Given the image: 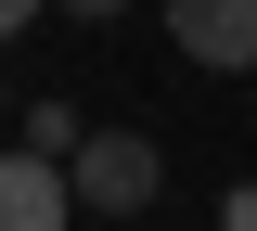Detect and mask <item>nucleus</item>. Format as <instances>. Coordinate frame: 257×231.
Returning a JSON list of instances; mask_svg holds the SVG:
<instances>
[{"label": "nucleus", "mask_w": 257, "mask_h": 231, "mask_svg": "<svg viewBox=\"0 0 257 231\" xmlns=\"http://www.w3.org/2000/svg\"><path fill=\"white\" fill-rule=\"evenodd\" d=\"M77 218V180H64V154H0V231H64Z\"/></svg>", "instance_id": "7ed1b4c3"}, {"label": "nucleus", "mask_w": 257, "mask_h": 231, "mask_svg": "<svg viewBox=\"0 0 257 231\" xmlns=\"http://www.w3.org/2000/svg\"><path fill=\"white\" fill-rule=\"evenodd\" d=\"M39 13H52V0H0V39H13V26H39Z\"/></svg>", "instance_id": "20e7f679"}, {"label": "nucleus", "mask_w": 257, "mask_h": 231, "mask_svg": "<svg viewBox=\"0 0 257 231\" xmlns=\"http://www.w3.org/2000/svg\"><path fill=\"white\" fill-rule=\"evenodd\" d=\"M52 13H77V26H103V13H128V0H52Z\"/></svg>", "instance_id": "39448f33"}, {"label": "nucleus", "mask_w": 257, "mask_h": 231, "mask_svg": "<svg viewBox=\"0 0 257 231\" xmlns=\"http://www.w3.org/2000/svg\"><path fill=\"white\" fill-rule=\"evenodd\" d=\"M219 218H231V231H257V180H244V193H231V205H219Z\"/></svg>", "instance_id": "423d86ee"}, {"label": "nucleus", "mask_w": 257, "mask_h": 231, "mask_svg": "<svg viewBox=\"0 0 257 231\" xmlns=\"http://www.w3.org/2000/svg\"><path fill=\"white\" fill-rule=\"evenodd\" d=\"M64 180H77L90 218H142V205L167 193V154L142 129H77V141H64Z\"/></svg>", "instance_id": "f257e3e1"}, {"label": "nucleus", "mask_w": 257, "mask_h": 231, "mask_svg": "<svg viewBox=\"0 0 257 231\" xmlns=\"http://www.w3.org/2000/svg\"><path fill=\"white\" fill-rule=\"evenodd\" d=\"M167 39L206 77H257V0H167Z\"/></svg>", "instance_id": "f03ea898"}]
</instances>
